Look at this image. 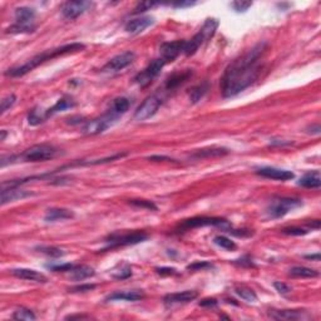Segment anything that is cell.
<instances>
[{"instance_id": "1", "label": "cell", "mask_w": 321, "mask_h": 321, "mask_svg": "<svg viewBox=\"0 0 321 321\" xmlns=\"http://www.w3.org/2000/svg\"><path fill=\"white\" fill-rule=\"evenodd\" d=\"M266 50L267 43L261 42L228 64L221 79L222 97H236L258 78Z\"/></svg>"}, {"instance_id": "2", "label": "cell", "mask_w": 321, "mask_h": 321, "mask_svg": "<svg viewBox=\"0 0 321 321\" xmlns=\"http://www.w3.org/2000/svg\"><path fill=\"white\" fill-rule=\"evenodd\" d=\"M85 46L82 43H72V44H67V46H62L58 47L55 49H49L47 52L39 53L36 54L35 57H33L32 59L27 62V63L21 64L19 67L10 68L5 72L6 77H23L25 74H28L29 72H32L33 69H35L36 67H39L40 64L46 63L48 61H52L54 58L61 57V55L70 54V53H77V52H82L84 50Z\"/></svg>"}, {"instance_id": "3", "label": "cell", "mask_w": 321, "mask_h": 321, "mask_svg": "<svg viewBox=\"0 0 321 321\" xmlns=\"http://www.w3.org/2000/svg\"><path fill=\"white\" fill-rule=\"evenodd\" d=\"M61 152L55 148L54 145L50 144H35L32 145L31 148L25 149L21 155H13V156H3L0 164L1 167H5L6 164L16 163V162H44V160H53L57 157Z\"/></svg>"}, {"instance_id": "4", "label": "cell", "mask_w": 321, "mask_h": 321, "mask_svg": "<svg viewBox=\"0 0 321 321\" xmlns=\"http://www.w3.org/2000/svg\"><path fill=\"white\" fill-rule=\"evenodd\" d=\"M218 24H220V23H218L217 19L215 18L206 19V21H205L203 27L200 29V32L197 34H194L193 38H192L191 40L186 42L183 53H185L187 57L193 55L194 53L200 49V47L202 46L203 43H206L207 40H209L213 35H215L216 31H217L218 28Z\"/></svg>"}, {"instance_id": "5", "label": "cell", "mask_w": 321, "mask_h": 321, "mask_svg": "<svg viewBox=\"0 0 321 321\" xmlns=\"http://www.w3.org/2000/svg\"><path fill=\"white\" fill-rule=\"evenodd\" d=\"M14 16H16V23L8 28L5 33L23 34L33 33L35 31L36 25L34 24L36 16L35 10L28 6H20V8H16Z\"/></svg>"}, {"instance_id": "6", "label": "cell", "mask_w": 321, "mask_h": 321, "mask_svg": "<svg viewBox=\"0 0 321 321\" xmlns=\"http://www.w3.org/2000/svg\"><path fill=\"white\" fill-rule=\"evenodd\" d=\"M303 206V201L292 197H275L266 207V215L269 218H281L289 212Z\"/></svg>"}, {"instance_id": "7", "label": "cell", "mask_w": 321, "mask_h": 321, "mask_svg": "<svg viewBox=\"0 0 321 321\" xmlns=\"http://www.w3.org/2000/svg\"><path fill=\"white\" fill-rule=\"evenodd\" d=\"M148 239V235L143 231H134V232L129 233H112L109 235L104 242H106V247L102 251H107V250L118 249V247H125V246L137 245Z\"/></svg>"}, {"instance_id": "8", "label": "cell", "mask_w": 321, "mask_h": 321, "mask_svg": "<svg viewBox=\"0 0 321 321\" xmlns=\"http://www.w3.org/2000/svg\"><path fill=\"white\" fill-rule=\"evenodd\" d=\"M119 115L115 114L113 111L108 109L103 115H100L98 118L91 119L84 123L82 128V132L87 136H96V134L103 133L104 130L108 129L109 127H112L114 125Z\"/></svg>"}, {"instance_id": "9", "label": "cell", "mask_w": 321, "mask_h": 321, "mask_svg": "<svg viewBox=\"0 0 321 321\" xmlns=\"http://www.w3.org/2000/svg\"><path fill=\"white\" fill-rule=\"evenodd\" d=\"M206 226H217L224 231H227L231 227L230 222L221 217H207V216H197V217L188 218L179 224V230H190V228L206 227Z\"/></svg>"}, {"instance_id": "10", "label": "cell", "mask_w": 321, "mask_h": 321, "mask_svg": "<svg viewBox=\"0 0 321 321\" xmlns=\"http://www.w3.org/2000/svg\"><path fill=\"white\" fill-rule=\"evenodd\" d=\"M163 103V99L160 94H151L148 97L143 100L140 107L136 109L134 112V119L136 121H145V119L152 118L156 113L158 112L160 107Z\"/></svg>"}, {"instance_id": "11", "label": "cell", "mask_w": 321, "mask_h": 321, "mask_svg": "<svg viewBox=\"0 0 321 321\" xmlns=\"http://www.w3.org/2000/svg\"><path fill=\"white\" fill-rule=\"evenodd\" d=\"M164 65H166V62H164L162 58L155 59V61L151 62L142 72L138 73V74L134 77L133 80L140 85L141 88H145V87L151 84L152 80L160 74V70L163 69Z\"/></svg>"}, {"instance_id": "12", "label": "cell", "mask_w": 321, "mask_h": 321, "mask_svg": "<svg viewBox=\"0 0 321 321\" xmlns=\"http://www.w3.org/2000/svg\"><path fill=\"white\" fill-rule=\"evenodd\" d=\"M93 6L92 1H87V0H80V1H65L62 4L61 12L63 14L64 18L67 19H76L79 16L84 14L87 10H89Z\"/></svg>"}, {"instance_id": "13", "label": "cell", "mask_w": 321, "mask_h": 321, "mask_svg": "<svg viewBox=\"0 0 321 321\" xmlns=\"http://www.w3.org/2000/svg\"><path fill=\"white\" fill-rule=\"evenodd\" d=\"M134 57H136L134 53L130 52V50L115 55V57H113L111 61H108L106 64H104V67L102 68V72L111 73V72H119V70L125 69V68H127L128 65L134 61Z\"/></svg>"}, {"instance_id": "14", "label": "cell", "mask_w": 321, "mask_h": 321, "mask_svg": "<svg viewBox=\"0 0 321 321\" xmlns=\"http://www.w3.org/2000/svg\"><path fill=\"white\" fill-rule=\"evenodd\" d=\"M186 46V40H175V42L162 43L160 47V58L164 62H173L183 52Z\"/></svg>"}, {"instance_id": "15", "label": "cell", "mask_w": 321, "mask_h": 321, "mask_svg": "<svg viewBox=\"0 0 321 321\" xmlns=\"http://www.w3.org/2000/svg\"><path fill=\"white\" fill-rule=\"evenodd\" d=\"M198 297V292L194 290H186L182 292H173V294H168L163 297V303L167 307H172L176 305H183V304H188L191 301L196 300Z\"/></svg>"}, {"instance_id": "16", "label": "cell", "mask_w": 321, "mask_h": 321, "mask_svg": "<svg viewBox=\"0 0 321 321\" xmlns=\"http://www.w3.org/2000/svg\"><path fill=\"white\" fill-rule=\"evenodd\" d=\"M1 196H0V201L1 205H6L9 202H14V201L23 200L25 197L33 196V193L25 190L19 188V186H1Z\"/></svg>"}, {"instance_id": "17", "label": "cell", "mask_w": 321, "mask_h": 321, "mask_svg": "<svg viewBox=\"0 0 321 321\" xmlns=\"http://www.w3.org/2000/svg\"><path fill=\"white\" fill-rule=\"evenodd\" d=\"M269 316L275 320H310L312 318L305 310H270Z\"/></svg>"}, {"instance_id": "18", "label": "cell", "mask_w": 321, "mask_h": 321, "mask_svg": "<svg viewBox=\"0 0 321 321\" xmlns=\"http://www.w3.org/2000/svg\"><path fill=\"white\" fill-rule=\"evenodd\" d=\"M256 175L265 178L276 179V181H289L295 177L294 172L288 170H281V168H276V167H261L256 170Z\"/></svg>"}, {"instance_id": "19", "label": "cell", "mask_w": 321, "mask_h": 321, "mask_svg": "<svg viewBox=\"0 0 321 321\" xmlns=\"http://www.w3.org/2000/svg\"><path fill=\"white\" fill-rule=\"evenodd\" d=\"M12 273L18 279L27 280V281L42 282V284L48 282V277L44 273H38V271L32 269H14L12 270Z\"/></svg>"}, {"instance_id": "20", "label": "cell", "mask_w": 321, "mask_h": 321, "mask_svg": "<svg viewBox=\"0 0 321 321\" xmlns=\"http://www.w3.org/2000/svg\"><path fill=\"white\" fill-rule=\"evenodd\" d=\"M144 297L143 291L141 290H128V291H117L112 295L106 297V303L109 301H140Z\"/></svg>"}, {"instance_id": "21", "label": "cell", "mask_w": 321, "mask_h": 321, "mask_svg": "<svg viewBox=\"0 0 321 321\" xmlns=\"http://www.w3.org/2000/svg\"><path fill=\"white\" fill-rule=\"evenodd\" d=\"M153 21L155 19L151 18V16H142V18H137V19H132L126 24L125 31L129 34H140L142 33L144 29L149 27V25L153 24Z\"/></svg>"}, {"instance_id": "22", "label": "cell", "mask_w": 321, "mask_h": 321, "mask_svg": "<svg viewBox=\"0 0 321 321\" xmlns=\"http://www.w3.org/2000/svg\"><path fill=\"white\" fill-rule=\"evenodd\" d=\"M230 153L227 148L225 147H207V148L197 149L191 155L193 160H202V158H212V157H222Z\"/></svg>"}, {"instance_id": "23", "label": "cell", "mask_w": 321, "mask_h": 321, "mask_svg": "<svg viewBox=\"0 0 321 321\" xmlns=\"http://www.w3.org/2000/svg\"><path fill=\"white\" fill-rule=\"evenodd\" d=\"M297 185L301 186L304 188H311V190H319L321 187V176H320V171L315 170L311 171V172L305 173Z\"/></svg>"}, {"instance_id": "24", "label": "cell", "mask_w": 321, "mask_h": 321, "mask_svg": "<svg viewBox=\"0 0 321 321\" xmlns=\"http://www.w3.org/2000/svg\"><path fill=\"white\" fill-rule=\"evenodd\" d=\"M191 76H192V70L190 69L183 70V72L173 73L172 76L168 77V79H167L166 83H164V88H166L167 91L177 89L179 85L183 84V83H185Z\"/></svg>"}, {"instance_id": "25", "label": "cell", "mask_w": 321, "mask_h": 321, "mask_svg": "<svg viewBox=\"0 0 321 321\" xmlns=\"http://www.w3.org/2000/svg\"><path fill=\"white\" fill-rule=\"evenodd\" d=\"M76 106H77L76 100L73 99L70 96H64V97H62L61 99L58 100L57 103H55L52 108H49L48 111H46V117L47 118H49V117H52V115L57 114V113L63 112L65 109L74 108Z\"/></svg>"}, {"instance_id": "26", "label": "cell", "mask_w": 321, "mask_h": 321, "mask_svg": "<svg viewBox=\"0 0 321 321\" xmlns=\"http://www.w3.org/2000/svg\"><path fill=\"white\" fill-rule=\"evenodd\" d=\"M73 217H74V213L68 209H49L44 216V221L57 222L63 221V220H70Z\"/></svg>"}, {"instance_id": "27", "label": "cell", "mask_w": 321, "mask_h": 321, "mask_svg": "<svg viewBox=\"0 0 321 321\" xmlns=\"http://www.w3.org/2000/svg\"><path fill=\"white\" fill-rule=\"evenodd\" d=\"M69 273L70 279L74 280V281H83V280L93 277L96 275L93 267L87 266V265H76V266H73Z\"/></svg>"}, {"instance_id": "28", "label": "cell", "mask_w": 321, "mask_h": 321, "mask_svg": "<svg viewBox=\"0 0 321 321\" xmlns=\"http://www.w3.org/2000/svg\"><path fill=\"white\" fill-rule=\"evenodd\" d=\"M289 273L292 277H301V279H314V277H318L319 276V271L305 266L291 267Z\"/></svg>"}, {"instance_id": "29", "label": "cell", "mask_w": 321, "mask_h": 321, "mask_svg": "<svg viewBox=\"0 0 321 321\" xmlns=\"http://www.w3.org/2000/svg\"><path fill=\"white\" fill-rule=\"evenodd\" d=\"M130 107V102L128 98L126 97H118L115 98L114 100L112 102V106H111V111L115 113L117 115H122L127 113V111L129 109Z\"/></svg>"}, {"instance_id": "30", "label": "cell", "mask_w": 321, "mask_h": 321, "mask_svg": "<svg viewBox=\"0 0 321 321\" xmlns=\"http://www.w3.org/2000/svg\"><path fill=\"white\" fill-rule=\"evenodd\" d=\"M209 91V83L203 82L201 84L196 85L193 88L191 89L190 92V99H191L192 103H197V102H200L203 97H205V94L207 93Z\"/></svg>"}, {"instance_id": "31", "label": "cell", "mask_w": 321, "mask_h": 321, "mask_svg": "<svg viewBox=\"0 0 321 321\" xmlns=\"http://www.w3.org/2000/svg\"><path fill=\"white\" fill-rule=\"evenodd\" d=\"M235 292H236L241 299L247 301V303H255V301H257V295H256V292H255L252 289L246 288V286H239V288L235 289Z\"/></svg>"}, {"instance_id": "32", "label": "cell", "mask_w": 321, "mask_h": 321, "mask_svg": "<svg viewBox=\"0 0 321 321\" xmlns=\"http://www.w3.org/2000/svg\"><path fill=\"white\" fill-rule=\"evenodd\" d=\"M46 111H39L38 108L32 109L28 114V122L31 126H38L46 121Z\"/></svg>"}, {"instance_id": "33", "label": "cell", "mask_w": 321, "mask_h": 321, "mask_svg": "<svg viewBox=\"0 0 321 321\" xmlns=\"http://www.w3.org/2000/svg\"><path fill=\"white\" fill-rule=\"evenodd\" d=\"M213 242H215L218 247L227 250V251H235V250L237 249L236 243L226 236H216L215 239H213Z\"/></svg>"}, {"instance_id": "34", "label": "cell", "mask_w": 321, "mask_h": 321, "mask_svg": "<svg viewBox=\"0 0 321 321\" xmlns=\"http://www.w3.org/2000/svg\"><path fill=\"white\" fill-rule=\"evenodd\" d=\"M35 250L42 252V254L47 255L49 257H62V256L65 255V252H64L63 250L54 247V246H38V247H35Z\"/></svg>"}, {"instance_id": "35", "label": "cell", "mask_w": 321, "mask_h": 321, "mask_svg": "<svg viewBox=\"0 0 321 321\" xmlns=\"http://www.w3.org/2000/svg\"><path fill=\"white\" fill-rule=\"evenodd\" d=\"M132 275V269L128 264H122L119 265V269L117 271H113L112 276L117 280H125L128 279Z\"/></svg>"}, {"instance_id": "36", "label": "cell", "mask_w": 321, "mask_h": 321, "mask_svg": "<svg viewBox=\"0 0 321 321\" xmlns=\"http://www.w3.org/2000/svg\"><path fill=\"white\" fill-rule=\"evenodd\" d=\"M13 319H16V320H35V315L32 310L20 307V309H16V312L13 314Z\"/></svg>"}, {"instance_id": "37", "label": "cell", "mask_w": 321, "mask_h": 321, "mask_svg": "<svg viewBox=\"0 0 321 321\" xmlns=\"http://www.w3.org/2000/svg\"><path fill=\"white\" fill-rule=\"evenodd\" d=\"M310 228H303V227H296V226H291V227L282 228L281 232L289 235V236H304L310 232Z\"/></svg>"}, {"instance_id": "38", "label": "cell", "mask_w": 321, "mask_h": 321, "mask_svg": "<svg viewBox=\"0 0 321 321\" xmlns=\"http://www.w3.org/2000/svg\"><path fill=\"white\" fill-rule=\"evenodd\" d=\"M129 203L134 207H140V209H151V211H157V206L152 201L148 200H129Z\"/></svg>"}, {"instance_id": "39", "label": "cell", "mask_w": 321, "mask_h": 321, "mask_svg": "<svg viewBox=\"0 0 321 321\" xmlns=\"http://www.w3.org/2000/svg\"><path fill=\"white\" fill-rule=\"evenodd\" d=\"M16 97L14 96V94H10V96H8V97L4 98L3 100H1V107H0V113L1 114H4V113L6 112V111H9L10 108H12L14 104H16Z\"/></svg>"}, {"instance_id": "40", "label": "cell", "mask_w": 321, "mask_h": 321, "mask_svg": "<svg viewBox=\"0 0 321 321\" xmlns=\"http://www.w3.org/2000/svg\"><path fill=\"white\" fill-rule=\"evenodd\" d=\"M160 5V3H156V1H142V3H138V5L134 8L133 14H141L143 12H147V10H151L152 8Z\"/></svg>"}, {"instance_id": "41", "label": "cell", "mask_w": 321, "mask_h": 321, "mask_svg": "<svg viewBox=\"0 0 321 321\" xmlns=\"http://www.w3.org/2000/svg\"><path fill=\"white\" fill-rule=\"evenodd\" d=\"M213 265L209 261H196L193 264L188 265L187 270L190 271H200V270H206V269H212Z\"/></svg>"}, {"instance_id": "42", "label": "cell", "mask_w": 321, "mask_h": 321, "mask_svg": "<svg viewBox=\"0 0 321 321\" xmlns=\"http://www.w3.org/2000/svg\"><path fill=\"white\" fill-rule=\"evenodd\" d=\"M231 6L233 8V10L237 13H245L249 10L250 6H252V3L251 1H233L232 4H231Z\"/></svg>"}, {"instance_id": "43", "label": "cell", "mask_w": 321, "mask_h": 321, "mask_svg": "<svg viewBox=\"0 0 321 321\" xmlns=\"http://www.w3.org/2000/svg\"><path fill=\"white\" fill-rule=\"evenodd\" d=\"M73 266H74V265H72V264L47 265V267H48V269H50L52 271H55V273H65V271H68V273H69L70 270L73 269Z\"/></svg>"}, {"instance_id": "44", "label": "cell", "mask_w": 321, "mask_h": 321, "mask_svg": "<svg viewBox=\"0 0 321 321\" xmlns=\"http://www.w3.org/2000/svg\"><path fill=\"white\" fill-rule=\"evenodd\" d=\"M96 289V285H92V284H84V285H77L74 288L69 289V292H87V291H91Z\"/></svg>"}, {"instance_id": "45", "label": "cell", "mask_w": 321, "mask_h": 321, "mask_svg": "<svg viewBox=\"0 0 321 321\" xmlns=\"http://www.w3.org/2000/svg\"><path fill=\"white\" fill-rule=\"evenodd\" d=\"M157 273L162 276H172V275H177V270L173 269V267H157L156 269Z\"/></svg>"}, {"instance_id": "46", "label": "cell", "mask_w": 321, "mask_h": 321, "mask_svg": "<svg viewBox=\"0 0 321 321\" xmlns=\"http://www.w3.org/2000/svg\"><path fill=\"white\" fill-rule=\"evenodd\" d=\"M273 286H275V289L277 291H279L280 294L282 295H286L289 294L291 291V288L289 285H286V284H284V282H280V281H276L273 282Z\"/></svg>"}, {"instance_id": "47", "label": "cell", "mask_w": 321, "mask_h": 321, "mask_svg": "<svg viewBox=\"0 0 321 321\" xmlns=\"http://www.w3.org/2000/svg\"><path fill=\"white\" fill-rule=\"evenodd\" d=\"M217 300L213 297H209V299H203L200 301V306L202 307H216L217 306Z\"/></svg>"}, {"instance_id": "48", "label": "cell", "mask_w": 321, "mask_h": 321, "mask_svg": "<svg viewBox=\"0 0 321 321\" xmlns=\"http://www.w3.org/2000/svg\"><path fill=\"white\" fill-rule=\"evenodd\" d=\"M235 264L240 265V266H247V267L254 266V262H252V260L249 257V256H243V257L239 258V260H235Z\"/></svg>"}, {"instance_id": "49", "label": "cell", "mask_w": 321, "mask_h": 321, "mask_svg": "<svg viewBox=\"0 0 321 321\" xmlns=\"http://www.w3.org/2000/svg\"><path fill=\"white\" fill-rule=\"evenodd\" d=\"M196 1H177V3H173V8H177V9H182V8H190V6L196 5Z\"/></svg>"}, {"instance_id": "50", "label": "cell", "mask_w": 321, "mask_h": 321, "mask_svg": "<svg viewBox=\"0 0 321 321\" xmlns=\"http://www.w3.org/2000/svg\"><path fill=\"white\" fill-rule=\"evenodd\" d=\"M149 160H168V162H176L175 160H172V158L170 157H166V156H151V157H148Z\"/></svg>"}, {"instance_id": "51", "label": "cell", "mask_w": 321, "mask_h": 321, "mask_svg": "<svg viewBox=\"0 0 321 321\" xmlns=\"http://www.w3.org/2000/svg\"><path fill=\"white\" fill-rule=\"evenodd\" d=\"M320 220H312L311 222L307 224V228H310V230H319V228H320Z\"/></svg>"}, {"instance_id": "52", "label": "cell", "mask_w": 321, "mask_h": 321, "mask_svg": "<svg viewBox=\"0 0 321 321\" xmlns=\"http://www.w3.org/2000/svg\"><path fill=\"white\" fill-rule=\"evenodd\" d=\"M307 129H311V130H307V132H309V133L319 134V133H320L321 128H320V126H319V125H312V126H310V127L307 128Z\"/></svg>"}, {"instance_id": "53", "label": "cell", "mask_w": 321, "mask_h": 321, "mask_svg": "<svg viewBox=\"0 0 321 321\" xmlns=\"http://www.w3.org/2000/svg\"><path fill=\"white\" fill-rule=\"evenodd\" d=\"M291 144V142H288V141H276V140H273L271 141V143H270V145H289Z\"/></svg>"}, {"instance_id": "54", "label": "cell", "mask_w": 321, "mask_h": 321, "mask_svg": "<svg viewBox=\"0 0 321 321\" xmlns=\"http://www.w3.org/2000/svg\"><path fill=\"white\" fill-rule=\"evenodd\" d=\"M305 258L307 260H315V261H320V254H312V255H305Z\"/></svg>"}, {"instance_id": "55", "label": "cell", "mask_w": 321, "mask_h": 321, "mask_svg": "<svg viewBox=\"0 0 321 321\" xmlns=\"http://www.w3.org/2000/svg\"><path fill=\"white\" fill-rule=\"evenodd\" d=\"M6 137V130H1V136H0V141H4Z\"/></svg>"}]
</instances>
